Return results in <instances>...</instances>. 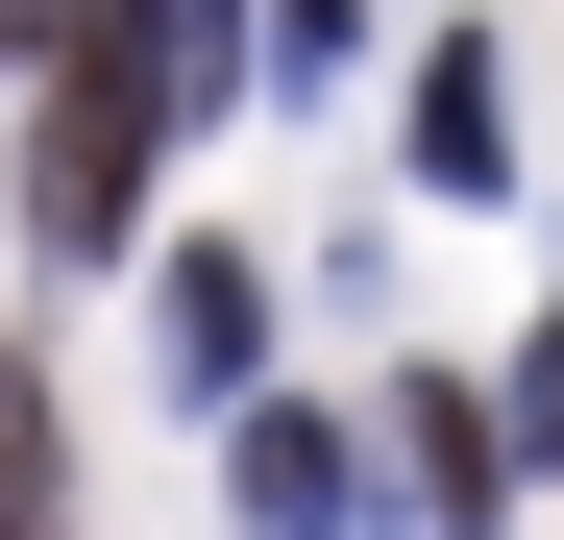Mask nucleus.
Segmentation results:
<instances>
[{"label":"nucleus","instance_id":"6","mask_svg":"<svg viewBox=\"0 0 564 540\" xmlns=\"http://www.w3.org/2000/svg\"><path fill=\"white\" fill-rule=\"evenodd\" d=\"M344 25H368V0H270V74H344Z\"/></svg>","mask_w":564,"mask_h":540},{"label":"nucleus","instance_id":"2","mask_svg":"<svg viewBox=\"0 0 564 540\" xmlns=\"http://www.w3.org/2000/svg\"><path fill=\"white\" fill-rule=\"evenodd\" d=\"M221 492H246V540H344V418L221 393Z\"/></svg>","mask_w":564,"mask_h":540},{"label":"nucleus","instance_id":"5","mask_svg":"<svg viewBox=\"0 0 564 540\" xmlns=\"http://www.w3.org/2000/svg\"><path fill=\"white\" fill-rule=\"evenodd\" d=\"M491 442H516V467H564V320L516 344V393H491Z\"/></svg>","mask_w":564,"mask_h":540},{"label":"nucleus","instance_id":"3","mask_svg":"<svg viewBox=\"0 0 564 540\" xmlns=\"http://www.w3.org/2000/svg\"><path fill=\"white\" fill-rule=\"evenodd\" d=\"M246 369H270V270L197 246V270H172V393H246Z\"/></svg>","mask_w":564,"mask_h":540},{"label":"nucleus","instance_id":"4","mask_svg":"<svg viewBox=\"0 0 564 540\" xmlns=\"http://www.w3.org/2000/svg\"><path fill=\"white\" fill-rule=\"evenodd\" d=\"M417 172H442V197H491V172H516V99H491V50H417Z\"/></svg>","mask_w":564,"mask_h":540},{"label":"nucleus","instance_id":"1","mask_svg":"<svg viewBox=\"0 0 564 540\" xmlns=\"http://www.w3.org/2000/svg\"><path fill=\"white\" fill-rule=\"evenodd\" d=\"M393 492H417V540H491L516 442H491V393H466V369H417V393H393Z\"/></svg>","mask_w":564,"mask_h":540}]
</instances>
